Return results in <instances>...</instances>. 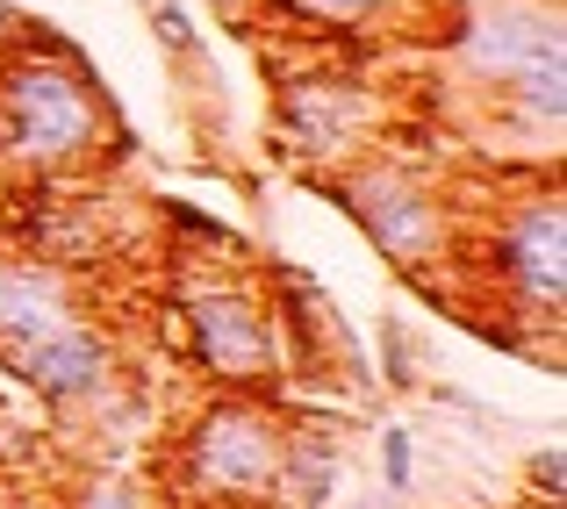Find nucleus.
I'll use <instances>...</instances> for the list:
<instances>
[{"mask_svg": "<svg viewBox=\"0 0 567 509\" xmlns=\"http://www.w3.org/2000/svg\"><path fill=\"white\" fill-rule=\"evenodd\" d=\"M280 438H288V424L274 416V402L223 387L181 430V488L216 509H274Z\"/></svg>", "mask_w": 567, "mask_h": 509, "instance_id": "2", "label": "nucleus"}, {"mask_svg": "<svg viewBox=\"0 0 567 509\" xmlns=\"http://www.w3.org/2000/svg\"><path fill=\"white\" fill-rule=\"evenodd\" d=\"M72 509H152V496H144L137 481H86L80 496H72Z\"/></svg>", "mask_w": 567, "mask_h": 509, "instance_id": "15", "label": "nucleus"}, {"mask_svg": "<svg viewBox=\"0 0 567 509\" xmlns=\"http://www.w3.org/2000/svg\"><path fill=\"white\" fill-rule=\"evenodd\" d=\"M331 502H338V438L288 424L280 474H274V509H331Z\"/></svg>", "mask_w": 567, "mask_h": 509, "instance_id": "9", "label": "nucleus"}, {"mask_svg": "<svg viewBox=\"0 0 567 509\" xmlns=\"http://www.w3.org/2000/svg\"><path fill=\"white\" fill-rule=\"evenodd\" d=\"M181 331H187L194 366L216 387L251 395V387H274L288 373V323L245 280H194L181 294Z\"/></svg>", "mask_w": 567, "mask_h": 509, "instance_id": "3", "label": "nucleus"}, {"mask_svg": "<svg viewBox=\"0 0 567 509\" xmlns=\"http://www.w3.org/2000/svg\"><path fill=\"white\" fill-rule=\"evenodd\" d=\"M381 488H388V496H410V488H416V445H410L402 424L381 430Z\"/></svg>", "mask_w": 567, "mask_h": 509, "instance_id": "12", "label": "nucleus"}, {"mask_svg": "<svg viewBox=\"0 0 567 509\" xmlns=\"http://www.w3.org/2000/svg\"><path fill=\"white\" fill-rule=\"evenodd\" d=\"M532 481L546 488V502L567 496V453H560V438H546V453H532Z\"/></svg>", "mask_w": 567, "mask_h": 509, "instance_id": "16", "label": "nucleus"}, {"mask_svg": "<svg viewBox=\"0 0 567 509\" xmlns=\"http://www.w3.org/2000/svg\"><path fill=\"white\" fill-rule=\"evenodd\" d=\"M511 101H517V115H525L532 129H546V137H554L560 115H567V58H539L532 72H517V80H511Z\"/></svg>", "mask_w": 567, "mask_h": 509, "instance_id": "10", "label": "nucleus"}, {"mask_svg": "<svg viewBox=\"0 0 567 509\" xmlns=\"http://www.w3.org/2000/svg\"><path fill=\"white\" fill-rule=\"evenodd\" d=\"M280 14H295V22H323V29H367L381 22L395 0H274Z\"/></svg>", "mask_w": 567, "mask_h": 509, "instance_id": "11", "label": "nucleus"}, {"mask_svg": "<svg viewBox=\"0 0 567 509\" xmlns=\"http://www.w3.org/2000/svg\"><path fill=\"white\" fill-rule=\"evenodd\" d=\"M460 58H467L474 80L511 86L517 72H532L539 58H567L560 8L554 0H488V8L467 22V37H460Z\"/></svg>", "mask_w": 567, "mask_h": 509, "instance_id": "7", "label": "nucleus"}, {"mask_svg": "<svg viewBox=\"0 0 567 509\" xmlns=\"http://www.w3.org/2000/svg\"><path fill=\"white\" fill-rule=\"evenodd\" d=\"M101 129H109V101L65 51L0 65V152L14 166L72 173L101 152Z\"/></svg>", "mask_w": 567, "mask_h": 509, "instance_id": "1", "label": "nucleus"}, {"mask_svg": "<svg viewBox=\"0 0 567 509\" xmlns=\"http://www.w3.org/2000/svg\"><path fill=\"white\" fill-rule=\"evenodd\" d=\"M86 323L80 294H72L65 266L37 259V251H8L0 259V366L22 373L29 359H43L58 337H72Z\"/></svg>", "mask_w": 567, "mask_h": 509, "instance_id": "6", "label": "nucleus"}, {"mask_svg": "<svg viewBox=\"0 0 567 509\" xmlns=\"http://www.w3.org/2000/svg\"><path fill=\"white\" fill-rule=\"evenodd\" d=\"M374 129V94L346 80H302L280 94V144H288L302 166L323 158H352L360 137Z\"/></svg>", "mask_w": 567, "mask_h": 509, "instance_id": "8", "label": "nucleus"}, {"mask_svg": "<svg viewBox=\"0 0 567 509\" xmlns=\"http://www.w3.org/2000/svg\"><path fill=\"white\" fill-rule=\"evenodd\" d=\"M374 337H381V381H388V387H416V352H410V331H402L395 316H381V323H374Z\"/></svg>", "mask_w": 567, "mask_h": 509, "instance_id": "13", "label": "nucleus"}, {"mask_svg": "<svg viewBox=\"0 0 567 509\" xmlns=\"http://www.w3.org/2000/svg\"><path fill=\"white\" fill-rule=\"evenodd\" d=\"M482 266L525 316L560 323L567 316V201L546 187L496 208V222L482 237Z\"/></svg>", "mask_w": 567, "mask_h": 509, "instance_id": "5", "label": "nucleus"}, {"mask_svg": "<svg viewBox=\"0 0 567 509\" xmlns=\"http://www.w3.org/2000/svg\"><path fill=\"white\" fill-rule=\"evenodd\" d=\"M152 22H158V43H166L173 58H194L202 37H194V14L181 8V0H152Z\"/></svg>", "mask_w": 567, "mask_h": 509, "instance_id": "14", "label": "nucleus"}, {"mask_svg": "<svg viewBox=\"0 0 567 509\" xmlns=\"http://www.w3.org/2000/svg\"><path fill=\"white\" fill-rule=\"evenodd\" d=\"M338 208L374 237L381 259H395L402 273H424L453 251V208L439 201V187H424L402 166H352V179H323Z\"/></svg>", "mask_w": 567, "mask_h": 509, "instance_id": "4", "label": "nucleus"}, {"mask_svg": "<svg viewBox=\"0 0 567 509\" xmlns=\"http://www.w3.org/2000/svg\"><path fill=\"white\" fill-rule=\"evenodd\" d=\"M208 8H216V14H230V22H237V14H245L251 0H208Z\"/></svg>", "mask_w": 567, "mask_h": 509, "instance_id": "17", "label": "nucleus"}]
</instances>
